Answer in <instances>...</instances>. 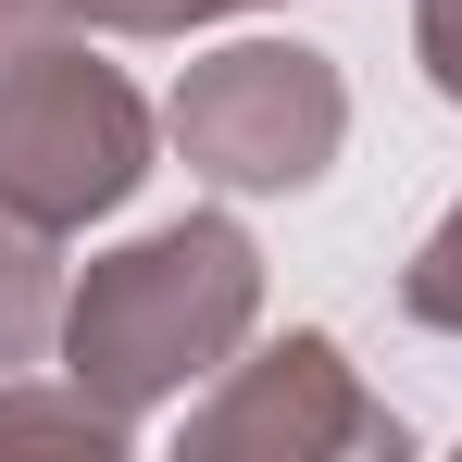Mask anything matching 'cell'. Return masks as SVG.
I'll list each match as a JSON object with an SVG mask.
<instances>
[{
    "label": "cell",
    "mask_w": 462,
    "mask_h": 462,
    "mask_svg": "<svg viewBox=\"0 0 462 462\" xmlns=\"http://www.w3.org/2000/svg\"><path fill=\"white\" fill-rule=\"evenodd\" d=\"M263 325V250L237 213H175V226L100 250L76 288H63V375L151 425L162 400H188L200 375H226Z\"/></svg>",
    "instance_id": "6da1fadb"
},
{
    "label": "cell",
    "mask_w": 462,
    "mask_h": 462,
    "mask_svg": "<svg viewBox=\"0 0 462 462\" xmlns=\"http://www.w3.org/2000/svg\"><path fill=\"white\" fill-rule=\"evenodd\" d=\"M151 138H162L151 100L113 76L100 51H76L63 25L25 38V51H0V200L38 213L51 237L125 213L138 175H151Z\"/></svg>",
    "instance_id": "7a4b0ae2"
},
{
    "label": "cell",
    "mask_w": 462,
    "mask_h": 462,
    "mask_svg": "<svg viewBox=\"0 0 462 462\" xmlns=\"http://www.w3.org/2000/svg\"><path fill=\"white\" fill-rule=\"evenodd\" d=\"M162 138L188 151L200 188H237V200H275V188H312L337 138H350V76L300 51V38H226L200 51L175 100H162Z\"/></svg>",
    "instance_id": "3957f363"
},
{
    "label": "cell",
    "mask_w": 462,
    "mask_h": 462,
    "mask_svg": "<svg viewBox=\"0 0 462 462\" xmlns=\"http://www.w3.org/2000/svg\"><path fill=\"white\" fill-rule=\"evenodd\" d=\"M400 412L350 375V350L325 325H288L275 350H250L213 375L188 412V462H400Z\"/></svg>",
    "instance_id": "277c9868"
},
{
    "label": "cell",
    "mask_w": 462,
    "mask_h": 462,
    "mask_svg": "<svg viewBox=\"0 0 462 462\" xmlns=\"http://www.w3.org/2000/svg\"><path fill=\"white\" fill-rule=\"evenodd\" d=\"M51 337H63V250L38 213L0 200V375H25Z\"/></svg>",
    "instance_id": "5b68a950"
},
{
    "label": "cell",
    "mask_w": 462,
    "mask_h": 462,
    "mask_svg": "<svg viewBox=\"0 0 462 462\" xmlns=\"http://www.w3.org/2000/svg\"><path fill=\"white\" fill-rule=\"evenodd\" d=\"M125 438H138V425H125V412H100L76 375H63V387L0 375V450H88V462H113Z\"/></svg>",
    "instance_id": "8992f818"
},
{
    "label": "cell",
    "mask_w": 462,
    "mask_h": 462,
    "mask_svg": "<svg viewBox=\"0 0 462 462\" xmlns=\"http://www.w3.org/2000/svg\"><path fill=\"white\" fill-rule=\"evenodd\" d=\"M400 312H412V325H438V337H462V200L425 226V250L400 263Z\"/></svg>",
    "instance_id": "52a82bcc"
},
{
    "label": "cell",
    "mask_w": 462,
    "mask_h": 462,
    "mask_svg": "<svg viewBox=\"0 0 462 462\" xmlns=\"http://www.w3.org/2000/svg\"><path fill=\"white\" fill-rule=\"evenodd\" d=\"M88 25H113V38H188V25H213V13H263V0H76Z\"/></svg>",
    "instance_id": "ba28073f"
},
{
    "label": "cell",
    "mask_w": 462,
    "mask_h": 462,
    "mask_svg": "<svg viewBox=\"0 0 462 462\" xmlns=\"http://www.w3.org/2000/svg\"><path fill=\"white\" fill-rule=\"evenodd\" d=\"M412 63L438 100H462V0H412Z\"/></svg>",
    "instance_id": "9c48e42d"
},
{
    "label": "cell",
    "mask_w": 462,
    "mask_h": 462,
    "mask_svg": "<svg viewBox=\"0 0 462 462\" xmlns=\"http://www.w3.org/2000/svg\"><path fill=\"white\" fill-rule=\"evenodd\" d=\"M51 25H76V0H0V51H25V38H51Z\"/></svg>",
    "instance_id": "30bf717a"
}]
</instances>
